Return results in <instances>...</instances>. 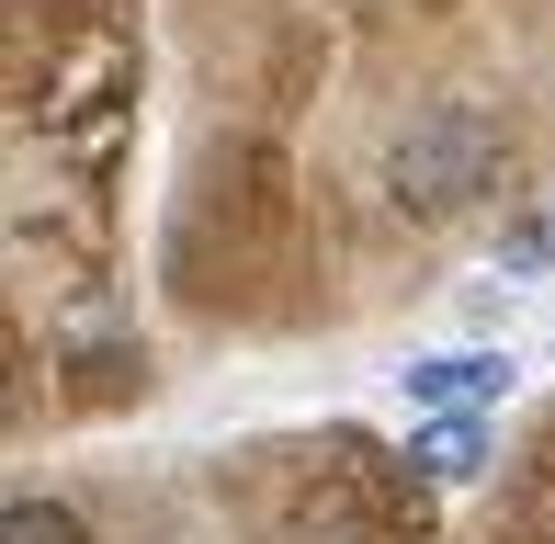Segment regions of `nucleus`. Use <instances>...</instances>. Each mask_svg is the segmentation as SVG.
<instances>
[{
  "mask_svg": "<svg viewBox=\"0 0 555 544\" xmlns=\"http://www.w3.org/2000/svg\"><path fill=\"white\" fill-rule=\"evenodd\" d=\"M488 182H499V126L476 103H431L409 137H397V159H386V193L409 216H453V205H476Z\"/></svg>",
  "mask_w": 555,
  "mask_h": 544,
  "instance_id": "obj_1",
  "label": "nucleus"
},
{
  "mask_svg": "<svg viewBox=\"0 0 555 544\" xmlns=\"http://www.w3.org/2000/svg\"><path fill=\"white\" fill-rule=\"evenodd\" d=\"M397 398H409V419H488L511 398V352H431L397 375Z\"/></svg>",
  "mask_w": 555,
  "mask_h": 544,
  "instance_id": "obj_2",
  "label": "nucleus"
},
{
  "mask_svg": "<svg viewBox=\"0 0 555 544\" xmlns=\"http://www.w3.org/2000/svg\"><path fill=\"white\" fill-rule=\"evenodd\" d=\"M476 454H488V419H431V431L409 442V465H420V477H442V488H465Z\"/></svg>",
  "mask_w": 555,
  "mask_h": 544,
  "instance_id": "obj_3",
  "label": "nucleus"
},
{
  "mask_svg": "<svg viewBox=\"0 0 555 544\" xmlns=\"http://www.w3.org/2000/svg\"><path fill=\"white\" fill-rule=\"evenodd\" d=\"M0 544H91V522L68 500H12L0 510Z\"/></svg>",
  "mask_w": 555,
  "mask_h": 544,
  "instance_id": "obj_4",
  "label": "nucleus"
},
{
  "mask_svg": "<svg viewBox=\"0 0 555 544\" xmlns=\"http://www.w3.org/2000/svg\"><path fill=\"white\" fill-rule=\"evenodd\" d=\"M499 272H555V216H544V228H521L511 250H499Z\"/></svg>",
  "mask_w": 555,
  "mask_h": 544,
  "instance_id": "obj_5",
  "label": "nucleus"
}]
</instances>
